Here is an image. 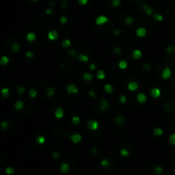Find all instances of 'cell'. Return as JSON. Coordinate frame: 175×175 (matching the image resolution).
I'll return each instance as SVG.
<instances>
[{
    "mask_svg": "<svg viewBox=\"0 0 175 175\" xmlns=\"http://www.w3.org/2000/svg\"><path fill=\"white\" fill-rule=\"evenodd\" d=\"M83 79L86 82H90L92 80V79H93V76H92V74H90V73H85V74H83Z\"/></svg>",
    "mask_w": 175,
    "mask_h": 175,
    "instance_id": "obj_20",
    "label": "cell"
},
{
    "mask_svg": "<svg viewBox=\"0 0 175 175\" xmlns=\"http://www.w3.org/2000/svg\"><path fill=\"white\" fill-rule=\"evenodd\" d=\"M87 126L90 130L92 131H96V130L98 129V126H99V123L97 121H94V120H91L87 122Z\"/></svg>",
    "mask_w": 175,
    "mask_h": 175,
    "instance_id": "obj_2",
    "label": "cell"
},
{
    "mask_svg": "<svg viewBox=\"0 0 175 175\" xmlns=\"http://www.w3.org/2000/svg\"><path fill=\"white\" fill-rule=\"evenodd\" d=\"M136 34L137 36L142 38V37H144L147 34V31H146V29L144 27H138L136 31Z\"/></svg>",
    "mask_w": 175,
    "mask_h": 175,
    "instance_id": "obj_9",
    "label": "cell"
},
{
    "mask_svg": "<svg viewBox=\"0 0 175 175\" xmlns=\"http://www.w3.org/2000/svg\"><path fill=\"white\" fill-rule=\"evenodd\" d=\"M118 66H119V67L121 69L124 70V69H126V67H127L128 63H127V62H126V60H121L119 62V63H118Z\"/></svg>",
    "mask_w": 175,
    "mask_h": 175,
    "instance_id": "obj_17",
    "label": "cell"
},
{
    "mask_svg": "<svg viewBox=\"0 0 175 175\" xmlns=\"http://www.w3.org/2000/svg\"><path fill=\"white\" fill-rule=\"evenodd\" d=\"M25 56H26L27 58H33V56H34V54H33V51H27Z\"/></svg>",
    "mask_w": 175,
    "mask_h": 175,
    "instance_id": "obj_45",
    "label": "cell"
},
{
    "mask_svg": "<svg viewBox=\"0 0 175 175\" xmlns=\"http://www.w3.org/2000/svg\"><path fill=\"white\" fill-rule=\"evenodd\" d=\"M144 68L145 69V70H149V69H150V64L145 63V64L144 65Z\"/></svg>",
    "mask_w": 175,
    "mask_h": 175,
    "instance_id": "obj_51",
    "label": "cell"
},
{
    "mask_svg": "<svg viewBox=\"0 0 175 175\" xmlns=\"http://www.w3.org/2000/svg\"><path fill=\"white\" fill-rule=\"evenodd\" d=\"M100 164H101V166L103 167V168L107 169V168H108V167H109L110 162H109V160H108V159H103Z\"/></svg>",
    "mask_w": 175,
    "mask_h": 175,
    "instance_id": "obj_18",
    "label": "cell"
},
{
    "mask_svg": "<svg viewBox=\"0 0 175 175\" xmlns=\"http://www.w3.org/2000/svg\"><path fill=\"white\" fill-rule=\"evenodd\" d=\"M52 157L55 160H57V159L60 158V153L57 152V151H55V152L52 153Z\"/></svg>",
    "mask_w": 175,
    "mask_h": 175,
    "instance_id": "obj_46",
    "label": "cell"
},
{
    "mask_svg": "<svg viewBox=\"0 0 175 175\" xmlns=\"http://www.w3.org/2000/svg\"><path fill=\"white\" fill-rule=\"evenodd\" d=\"M137 100L139 103H144L146 102V100H147V97H146V95L144 93L140 92V93H138L137 95Z\"/></svg>",
    "mask_w": 175,
    "mask_h": 175,
    "instance_id": "obj_7",
    "label": "cell"
},
{
    "mask_svg": "<svg viewBox=\"0 0 175 175\" xmlns=\"http://www.w3.org/2000/svg\"><path fill=\"white\" fill-rule=\"evenodd\" d=\"M127 88L131 92H135L138 88V85H137V83H136V82H130L127 85Z\"/></svg>",
    "mask_w": 175,
    "mask_h": 175,
    "instance_id": "obj_12",
    "label": "cell"
},
{
    "mask_svg": "<svg viewBox=\"0 0 175 175\" xmlns=\"http://www.w3.org/2000/svg\"><path fill=\"white\" fill-rule=\"evenodd\" d=\"M104 91L106 93L111 94L112 92H114V88L111 85H109V84H106V85H104Z\"/></svg>",
    "mask_w": 175,
    "mask_h": 175,
    "instance_id": "obj_22",
    "label": "cell"
},
{
    "mask_svg": "<svg viewBox=\"0 0 175 175\" xmlns=\"http://www.w3.org/2000/svg\"><path fill=\"white\" fill-rule=\"evenodd\" d=\"M23 107H24V103H23L22 101H21V100H19V101H16L15 103V110H21L23 108Z\"/></svg>",
    "mask_w": 175,
    "mask_h": 175,
    "instance_id": "obj_21",
    "label": "cell"
},
{
    "mask_svg": "<svg viewBox=\"0 0 175 175\" xmlns=\"http://www.w3.org/2000/svg\"><path fill=\"white\" fill-rule=\"evenodd\" d=\"M153 18H154L155 21H162V20H163L162 15H161L160 14H157V13H156L154 15H153Z\"/></svg>",
    "mask_w": 175,
    "mask_h": 175,
    "instance_id": "obj_35",
    "label": "cell"
},
{
    "mask_svg": "<svg viewBox=\"0 0 175 175\" xmlns=\"http://www.w3.org/2000/svg\"><path fill=\"white\" fill-rule=\"evenodd\" d=\"M78 60L80 62H88L89 60V57L86 56V55H84V54H80L78 56Z\"/></svg>",
    "mask_w": 175,
    "mask_h": 175,
    "instance_id": "obj_23",
    "label": "cell"
},
{
    "mask_svg": "<svg viewBox=\"0 0 175 175\" xmlns=\"http://www.w3.org/2000/svg\"><path fill=\"white\" fill-rule=\"evenodd\" d=\"M70 139L72 140L73 143H74V144H79V143L81 142L82 140V137L80 134H79V133H74V134H72L70 137Z\"/></svg>",
    "mask_w": 175,
    "mask_h": 175,
    "instance_id": "obj_5",
    "label": "cell"
},
{
    "mask_svg": "<svg viewBox=\"0 0 175 175\" xmlns=\"http://www.w3.org/2000/svg\"><path fill=\"white\" fill-rule=\"evenodd\" d=\"M8 126H9V122H8V121H3V122L1 123V127H2V129H3V130L7 129V128H8Z\"/></svg>",
    "mask_w": 175,
    "mask_h": 175,
    "instance_id": "obj_43",
    "label": "cell"
},
{
    "mask_svg": "<svg viewBox=\"0 0 175 175\" xmlns=\"http://www.w3.org/2000/svg\"><path fill=\"white\" fill-rule=\"evenodd\" d=\"M120 52H121V48L120 47H115V49H114V53H115V54H119Z\"/></svg>",
    "mask_w": 175,
    "mask_h": 175,
    "instance_id": "obj_50",
    "label": "cell"
},
{
    "mask_svg": "<svg viewBox=\"0 0 175 175\" xmlns=\"http://www.w3.org/2000/svg\"><path fill=\"white\" fill-rule=\"evenodd\" d=\"M55 88L54 87H48L47 89H46V97H52L53 95L55 94Z\"/></svg>",
    "mask_w": 175,
    "mask_h": 175,
    "instance_id": "obj_16",
    "label": "cell"
},
{
    "mask_svg": "<svg viewBox=\"0 0 175 175\" xmlns=\"http://www.w3.org/2000/svg\"><path fill=\"white\" fill-rule=\"evenodd\" d=\"M89 68H90L91 70H94V69L96 68V64L95 63H91L90 65H89Z\"/></svg>",
    "mask_w": 175,
    "mask_h": 175,
    "instance_id": "obj_52",
    "label": "cell"
},
{
    "mask_svg": "<svg viewBox=\"0 0 175 175\" xmlns=\"http://www.w3.org/2000/svg\"><path fill=\"white\" fill-rule=\"evenodd\" d=\"M141 9L144 10V12L147 15H150L151 14H152V12H153L152 9H151L149 6H148L147 4H142L141 5Z\"/></svg>",
    "mask_w": 175,
    "mask_h": 175,
    "instance_id": "obj_8",
    "label": "cell"
},
{
    "mask_svg": "<svg viewBox=\"0 0 175 175\" xmlns=\"http://www.w3.org/2000/svg\"><path fill=\"white\" fill-rule=\"evenodd\" d=\"M64 115V110L63 108H57L56 109V111H55V116L56 118H57V119H61V118H62Z\"/></svg>",
    "mask_w": 175,
    "mask_h": 175,
    "instance_id": "obj_10",
    "label": "cell"
},
{
    "mask_svg": "<svg viewBox=\"0 0 175 175\" xmlns=\"http://www.w3.org/2000/svg\"><path fill=\"white\" fill-rule=\"evenodd\" d=\"M108 21V18L105 15H99L97 19H96L95 22L96 24L98 25V26H101V25H103L105 23H107Z\"/></svg>",
    "mask_w": 175,
    "mask_h": 175,
    "instance_id": "obj_3",
    "label": "cell"
},
{
    "mask_svg": "<svg viewBox=\"0 0 175 175\" xmlns=\"http://www.w3.org/2000/svg\"><path fill=\"white\" fill-rule=\"evenodd\" d=\"M142 56V52L139 50H134L133 52V58L135 60H138L139 58H141Z\"/></svg>",
    "mask_w": 175,
    "mask_h": 175,
    "instance_id": "obj_14",
    "label": "cell"
},
{
    "mask_svg": "<svg viewBox=\"0 0 175 175\" xmlns=\"http://www.w3.org/2000/svg\"><path fill=\"white\" fill-rule=\"evenodd\" d=\"M20 49V44L18 42H14L13 44H11V50L15 52L18 51Z\"/></svg>",
    "mask_w": 175,
    "mask_h": 175,
    "instance_id": "obj_26",
    "label": "cell"
},
{
    "mask_svg": "<svg viewBox=\"0 0 175 175\" xmlns=\"http://www.w3.org/2000/svg\"><path fill=\"white\" fill-rule=\"evenodd\" d=\"M9 57L8 56H3L1 59H0V64L1 65H3V66H4V65H7V64L9 63Z\"/></svg>",
    "mask_w": 175,
    "mask_h": 175,
    "instance_id": "obj_28",
    "label": "cell"
},
{
    "mask_svg": "<svg viewBox=\"0 0 175 175\" xmlns=\"http://www.w3.org/2000/svg\"><path fill=\"white\" fill-rule=\"evenodd\" d=\"M119 101H120V103H125L126 102V96L121 95V97H120V98H119Z\"/></svg>",
    "mask_w": 175,
    "mask_h": 175,
    "instance_id": "obj_47",
    "label": "cell"
},
{
    "mask_svg": "<svg viewBox=\"0 0 175 175\" xmlns=\"http://www.w3.org/2000/svg\"><path fill=\"white\" fill-rule=\"evenodd\" d=\"M91 151H92V154L93 155H96L97 153V149H96V148H92V149H91Z\"/></svg>",
    "mask_w": 175,
    "mask_h": 175,
    "instance_id": "obj_55",
    "label": "cell"
},
{
    "mask_svg": "<svg viewBox=\"0 0 175 175\" xmlns=\"http://www.w3.org/2000/svg\"><path fill=\"white\" fill-rule=\"evenodd\" d=\"M171 75H172V71H171V69L169 68V67H166V68H164L163 70H162V76L164 80H169Z\"/></svg>",
    "mask_w": 175,
    "mask_h": 175,
    "instance_id": "obj_4",
    "label": "cell"
},
{
    "mask_svg": "<svg viewBox=\"0 0 175 175\" xmlns=\"http://www.w3.org/2000/svg\"><path fill=\"white\" fill-rule=\"evenodd\" d=\"M67 53H68L69 55H71V56H75V55H76L75 51H74V50H71V51H69Z\"/></svg>",
    "mask_w": 175,
    "mask_h": 175,
    "instance_id": "obj_54",
    "label": "cell"
},
{
    "mask_svg": "<svg viewBox=\"0 0 175 175\" xmlns=\"http://www.w3.org/2000/svg\"><path fill=\"white\" fill-rule=\"evenodd\" d=\"M26 38L28 42H33V41L36 39V35H35L34 33H32L31 32V33H28L27 34Z\"/></svg>",
    "mask_w": 175,
    "mask_h": 175,
    "instance_id": "obj_15",
    "label": "cell"
},
{
    "mask_svg": "<svg viewBox=\"0 0 175 175\" xmlns=\"http://www.w3.org/2000/svg\"><path fill=\"white\" fill-rule=\"evenodd\" d=\"M1 94H2V97L6 98L9 97V94H10V90H9V88H7V87H5V88H3L1 90Z\"/></svg>",
    "mask_w": 175,
    "mask_h": 175,
    "instance_id": "obj_24",
    "label": "cell"
},
{
    "mask_svg": "<svg viewBox=\"0 0 175 175\" xmlns=\"http://www.w3.org/2000/svg\"><path fill=\"white\" fill-rule=\"evenodd\" d=\"M150 94H151V96H152L153 97H155V98H157V97H159L161 96V91H160V89H158V88H153L152 90H151V92H150Z\"/></svg>",
    "mask_w": 175,
    "mask_h": 175,
    "instance_id": "obj_13",
    "label": "cell"
},
{
    "mask_svg": "<svg viewBox=\"0 0 175 175\" xmlns=\"http://www.w3.org/2000/svg\"><path fill=\"white\" fill-rule=\"evenodd\" d=\"M67 17L66 16V15H62V16L60 17V22L62 23V24H65V23H67Z\"/></svg>",
    "mask_w": 175,
    "mask_h": 175,
    "instance_id": "obj_42",
    "label": "cell"
},
{
    "mask_svg": "<svg viewBox=\"0 0 175 175\" xmlns=\"http://www.w3.org/2000/svg\"><path fill=\"white\" fill-rule=\"evenodd\" d=\"M121 33V29H117V30H115V32H114V34L115 35H116V36H118V35H120Z\"/></svg>",
    "mask_w": 175,
    "mask_h": 175,
    "instance_id": "obj_53",
    "label": "cell"
},
{
    "mask_svg": "<svg viewBox=\"0 0 175 175\" xmlns=\"http://www.w3.org/2000/svg\"><path fill=\"white\" fill-rule=\"evenodd\" d=\"M5 171H6V174H9V175H11V174H13L14 173H15V169H14L13 167H7Z\"/></svg>",
    "mask_w": 175,
    "mask_h": 175,
    "instance_id": "obj_40",
    "label": "cell"
},
{
    "mask_svg": "<svg viewBox=\"0 0 175 175\" xmlns=\"http://www.w3.org/2000/svg\"><path fill=\"white\" fill-rule=\"evenodd\" d=\"M78 2L80 5H85L88 3V0H78Z\"/></svg>",
    "mask_w": 175,
    "mask_h": 175,
    "instance_id": "obj_49",
    "label": "cell"
},
{
    "mask_svg": "<svg viewBox=\"0 0 175 175\" xmlns=\"http://www.w3.org/2000/svg\"><path fill=\"white\" fill-rule=\"evenodd\" d=\"M48 38L51 41H55L58 39V33L56 30H51L48 33Z\"/></svg>",
    "mask_w": 175,
    "mask_h": 175,
    "instance_id": "obj_6",
    "label": "cell"
},
{
    "mask_svg": "<svg viewBox=\"0 0 175 175\" xmlns=\"http://www.w3.org/2000/svg\"><path fill=\"white\" fill-rule=\"evenodd\" d=\"M45 13L47 14V15H51V14L52 13V10H51V9H47V10H45Z\"/></svg>",
    "mask_w": 175,
    "mask_h": 175,
    "instance_id": "obj_56",
    "label": "cell"
},
{
    "mask_svg": "<svg viewBox=\"0 0 175 175\" xmlns=\"http://www.w3.org/2000/svg\"><path fill=\"white\" fill-rule=\"evenodd\" d=\"M25 91H26V89H25V87H24V86H20V87H18V90H17V92H18V94H20V95H21V94L24 93Z\"/></svg>",
    "mask_w": 175,
    "mask_h": 175,
    "instance_id": "obj_44",
    "label": "cell"
},
{
    "mask_svg": "<svg viewBox=\"0 0 175 175\" xmlns=\"http://www.w3.org/2000/svg\"><path fill=\"white\" fill-rule=\"evenodd\" d=\"M125 22H126V24L128 25V26H131V25L133 23V17H131V16L127 17V18L125 20Z\"/></svg>",
    "mask_w": 175,
    "mask_h": 175,
    "instance_id": "obj_39",
    "label": "cell"
},
{
    "mask_svg": "<svg viewBox=\"0 0 175 175\" xmlns=\"http://www.w3.org/2000/svg\"><path fill=\"white\" fill-rule=\"evenodd\" d=\"M105 76H106V74H105V72L103 70H99L97 74V78L98 80H103Z\"/></svg>",
    "mask_w": 175,
    "mask_h": 175,
    "instance_id": "obj_27",
    "label": "cell"
},
{
    "mask_svg": "<svg viewBox=\"0 0 175 175\" xmlns=\"http://www.w3.org/2000/svg\"><path fill=\"white\" fill-rule=\"evenodd\" d=\"M155 173H156V175H162V173H163V168L161 166H156L155 167Z\"/></svg>",
    "mask_w": 175,
    "mask_h": 175,
    "instance_id": "obj_31",
    "label": "cell"
},
{
    "mask_svg": "<svg viewBox=\"0 0 175 175\" xmlns=\"http://www.w3.org/2000/svg\"><path fill=\"white\" fill-rule=\"evenodd\" d=\"M115 123H116V124H119V125L120 124H122V123L125 122V118L123 117V116H121V115H119V116L115 117Z\"/></svg>",
    "mask_w": 175,
    "mask_h": 175,
    "instance_id": "obj_29",
    "label": "cell"
},
{
    "mask_svg": "<svg viewBox=\"0 0 175 175\" xmlns=\"http://www.w3.org/2000/svg\"><path fill=\"white\" fill-rule=\"evenodd\" d=\"M162 133H163V130H162L161 127L155 128V130H154V135L155 136L160 137V136H162Z\"/></svg>",
    "mask_w": 175,
    "mask_h": 175,
    "instance_id": "obj_25",
    "label": "cell"
},
{
    "mask_svg": "<svg viewBox=\"0 0 175 175\" xmlns=\"http://www.w3.org/2000/svg\"><path fill=\"white\" fill-rule=\"evenodd\" d=\"M111 3L114 7H118L121 5V0H111Z\"/></svg>",
    "mask_w": 175,
    "mask_h": 175,
    "instance_id": "obj_38",
    "label": "cell"
},
{
    "mask_svg": "<svg viewBox=\"0 0 175 175\" xmlns=\"http://www.w3.org/2000/svg\"><path fill=\"white\" fill-rule=\"evenodd\" d=\"M169 142L172 145H175V133L172 134L169 137Z\"/></svg>",
    "mask_w": 175,
    "mask_h": 175,
    "instance_id": "obj_41",
    "label": "cell"
},
{
    "mask_svg": "<svg viewBox=\"0 0 175 175\" xmlns=\"http://www.w3.org/2000/svg\"><path fill=\"white\" fill-rule=\"evenodd\" d=\"M28 94H29L30 97L34 98L37 96V94L38 93H37V92L34 90V89H31V90H29V92H28Z\"/></svg>",
    "mask_w": 175,
    "mask_h": 175,
    "instance_id": "obj_36",
    "label": "cell"
},
{
    "mask_svg": "<svg viewBox=\"0 0 175 175\" xmlns=\"http://www.w3.org/2000/svg\"><path fill=\"white\" fill-rule=\"evenodd\" d=\"M120 154H121V156L123 157H127L129 156V151H128L126 149H121Z\"/></svg>",
    "mask_w": 175,
    "mask_h": 175,
    "instance_id": "obj_34",
    "label": "cell"
},
{
    "mask_svg": "<svg viewBox=\"0 0 175 175\" xmlns=\"http://www.w3.org/2000/svg\"><path fill=\"white\" fill-rule=\"evenodd\" d=\"M67 92L68 95L70 94H77L79 92V89L74 84H69L67 85Z\"/></svg>",
    "mask_w": 175,
    "mask_h": 175,
    "instance_id": "obj_1",
    "label": "cell"
},
{
    "mask_svg": "<svg viewBox=\"0 0 175 175\" xmlns=\"http://www.w3.org/2000/svg\"><path fill=\"white\" fill-rule=\"evenodd\" d=\"M89 96H90L91 97H92V98H95L96 97H97L95 92H93V91H89Z\"/></svg>",
    "mask_w": 175,
    "mask_h": 175,
    "instance_id": "obj_48",
    "label": "cell"
},
{
    "mask_svg": "<svg viewBox=\"0 0 175 175\" xmlns=\"http://www.w3.org/2000/svg\"><path fill=\"white\" fill-rule=\"evenodd\" d=\"M62 45L63 48H67L69 47V46L71 45V41L69 40V39H64L63 41L62 42Z\"/></svg>",
    "mask_w": 175,
    "mask_h": 175,
    "instance_id": "obj_32",
    "label": "cell"
},
{
    "mask_svg": "<svg viewBox=\"0 0 175 175\" xmlns=\"http://www.w3.org/2000/svg\"><path fill=\"white\" fill-rule=\"evenodd\" d=\"M36 142L38 143L39 144H44V142H45V137L44 136H38L36 137Z\"/></svg>",
    "mask_w": 175,
    "mask_h": 175,
    "instance_id": "obj_30",
    "label": "cell"
},
{
    "mask_svg": "<svg viewBox=\"0 0 175 175\" xmlns=\"http://www.w3.org/2000/svg\"><path fill=\"white\" fill-rule=\"evenodd\" d=\"M166 51H167V53H173L174 51H175V46L174 45L167 46V49H166Z\"/></svg>",
    "mask_w": 175,
    "mask_h": 175,
    "instance_id": "obj_37",
    "label": "cell"
},
{
    "mask_svg": "<svg viewBox=\"0 0 175 175\" xmlns=\"http://www.w3.org/2000/svg\"><path fill=\"white\" fill-rule=\"evenodd\" d=\"M69 170V166L68 164L67 163H62L60 167V171L62 173V174H66L67 171Z\"/></svg>",
    "mask_w": 175,
    "mask_h": 175,
    "instance_id": "obj_19",
    "label": "cell"
},
{
    "mask_svg": "<svg viewBox=\"0 0 175 175\" xmlns=\"http://www.w3.org/2000/svg\"><path fill=\"white\" fill-rule=\"evenodd\" d=\"M71 121H72V124H73V125L76 126V125L80 124V117H78V116H73L72 120H71Z\"/></svg>",
    "mask_w": 175,
    "mask_h": 175,
    "instance_id": "obj_33",
    "label": "cell"
},
{
    "mask_svg": "<svg viewBox=\"0 0 175 175\" xmlns=\"http://www.w3.org/2000/svg\"><path fill=\"white\" fill-rule=\"evenodd\" d=\"M32 1H38V0H32Z\"/></svg>",
    "mask_w": 175,
    "mask_h": 175,
    "instance_id": "obj_57",
    "label": "cell"
},
{
    "mask_svg": "<svg viewBox=\"0 0 175 175\" xmlns=\"http://www.w3.org/2000/svg\"><path fill=\"white\" fill-rule=\"evenodd\" d=\"M108 106H109V104H108V101L106 99H103L101 102V105H100V109L102 111H105L108 108Z\"/></svg>",
    "mask_w": 175,
    "mask_h": 175,
    "instance_id": "obj_11",
    "label": "cell"
}]
</instances>
